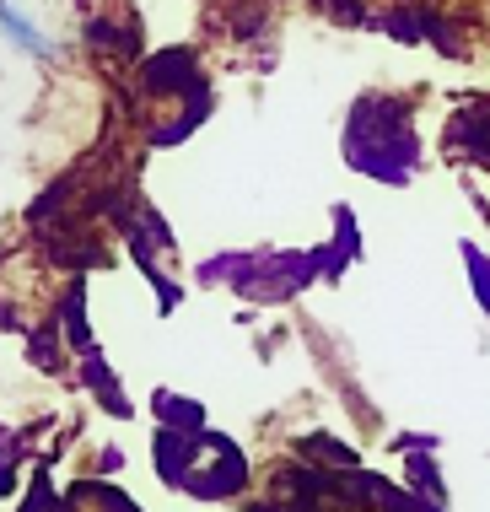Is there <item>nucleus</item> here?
<instances>
[{
    "label": "nucleus",
    "mask_w": 490,
    "mask_h": 512,
    "mask_svg": "<svg viewBox=\"0 0 490 512\" xmlns=\"http://www.w3.org/2000/svg\"><path fill=\"white\" fill-rule=\"evenodd\" d=\"M0 27H6V33L17 38L22 49H33V54H49V38H44V33H33V27H27V22L17 17V11L6 6V0H0Z\"/></svg>",
    "instance_id": "nucleus-1"
}]
</instances>
